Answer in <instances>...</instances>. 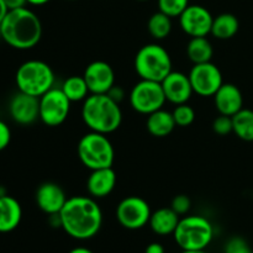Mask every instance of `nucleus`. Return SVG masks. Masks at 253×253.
Wrapping results in <instances>:
<instances>
[{
    "label": "nucleus",
    "mask_w": 253,
    "mask_h": 253,
    "mask_svg": "<svg viewBox=\"0 0 253 253\" xmlns=\"http://www.w3.org/2000/svg\"><path fill=\"white\" fill-rule=\"evenodd\" d=\"M4 1L9 7V10L20 9V7H24L27 4V0H4Z\"/></svg>",
    "instance_id": "nucleus-34"
},
{
    "label": "nucleus",
    "mask_w": 253,
    "mask_h": 253,
    "mask_svg": "<svg viewBox=\"0 0 253 253\" xmlns=\"http://www.w3.org/2000/svg\"><path fill=\"white\" fill-rule=\"evenodd\" d=\"M108 95L110 96L111 99H114L116 103L120 104V101L125 98V91H124V89L120 88L119 85H114L113 88L108 91Z\"/></svg>",
    "instance_id": "nucleus-33"
},
{
    "label": "nucleus",
    "mask_w": 253,
    "mask_h": 253,
    "mask_svg": "<svg viewBox=\"0 0 253 253\" xmlns=\"http://www.w3.org/2000/svg\"><path fill=\"white\" fill-rule=\"evenodd\" d=\"M15 83L21 93L41 98L49 89L53 88L54 73L46 62L31 59L24 62L17 68Z\"/></svg>",
    "instance_id": "nucleus-5"
},
{
    "label": "nucleus",
    "mask_w": 253,
    "mask_h": 253,
    "mask_svg": "<svg viewBox=\"0 0 253 253\" xmlns=\"http://www.w3.org/2000/svg\"><path fill=\"white\" fill-rule=\"evenodd\" d=\"M170 208L177 212L179 216L182 215H185L189 212L190 208H192V202H190L189 197L184 194L175 195L172 200V204H170Z\"/></svg>",
    "instance_id": "nucleus-31"
},
{
    "label": "nucleus",
    "mask_w": 253,
    "mask_h": 253,
    "mask_svg": "<svg viewBox=\"0 0 253 253\" xmlns=\"http://www.w3.org/2000/svg\"><path fill=\"white\" fill-rule=\"evenodd\" d=\"M172 17L163 14L158 10L151 17L147 22V30L151 36L156 40H163L168 37V35L172 31Z\"/></svg>",
    "instance_id": "nucleus-26"
},
{
    "label": "nucleus",
    "mask_w": 253,
    "mask_h": 253,
    "mask_svg": "<svg viewBox=\"0 0 253 253\" xmlns=\"http://www.w3.org/2000/svg\"><path fill=\"white\" fill-rule=\"evenodd\" d=\"M138 1H147V0H138Z\"/></svg>",
    "instance_id": "nucleus-40"
},
{
    "label": "nucleus",
    "mask_w": 253,
    "mask_h": 253,
    "mask_svg": "<svg viewBox=\"0 0 253 253\" xmlns=\"http://www.w3.org/2000/svg\"><path fill=\"white\" fill-rule=\"evenodd\" d=\"M9 11H10L9 7H7V5L5 4L4 0H0V24H1L2 20L5 19V16H6Z\"/></svg>",
    "instance_id": "nucleus-36"
},
{
    "label": "nucleus",
    "mask_w": 253,
    "mask_h": 253,
    "mask_svg": "<svg viewBox=\"0 0 253 253\" xmlns=\"http://www.w3.org/2000/svg\"><path fill=\"white\" fill-rule=\"evenodd\" d=\"M82 119L90 131L109 135L120 127L123 113L108 94H90L83 103Z\"/></svg>",
    "instance_id": "nucleus-3"
},
{
    "label": "nucleus",
    "mask_w": 253,
    "mask_h": 253,
    "mask_svg": "<svg viewBox=\"0 0 253 253\" xmlns=\"http://www.w3.org/2000/svg\"><path fill=\"white\" fill-rule=\"evenodd\" d=\"M71 1H73V0H71Z\"/></svg>",
    "instance_id": "nucleus-41"
},
{
    "label": "nucleus",
    "mask_w": 253,
    "mask_h": 253,
    "mask_svg": "<svg viewBox=\"0 0 253 253\" xmlns=\"http://www.w3.org/2000/svg\"><path fill=\"white\" fill-rule=\"evenodd\" d=\"M189 6V0H158V9L169 17H179Z\"/></svg>",
    "instance_id": "nucleus-28"
},
{
    "label": "nucleus",
    "mask_w": 253,
    "mask_h": 253,
    "mask_svg": "<svg viewBox=\"0 0 253 253\" xmlns=\"http://www.w3.org/2000/svg\"><path fill=\"white\" fill-rule=\"evenodd\" d=\"M145 253H165V247L158 242H152L146 247Z\"/></svg>",
    "instance_id": "nucleus-35"
},
{
    "label": "nucleus",
    "mask_w": 253,
    "mask_h": 253,
    "mask_svg": "<svg viewBox=\"0 0 253 253\" xmlns=\"http://www.w3.org/2000/svg\"><path fill=\"white\" fill-rule=\"evenodd\" d=\"M68 253H94L91 250L86 249V247H76V249L71 250Z\"/></svg>",
    "instance_id": "nucleus-37"
},
{
    "label": "nucleus",
    "mask_w": 253,
    "mask_h": 253,
    "mask_svg": "<svg viewBox=\"0 0 253 253\" xmlns=\"http://www.w3.org/2000/svg\"><path fill=\"white\" fill-rule=\"evenodd\" d=\"M61 89L72 103H76V101H84L89 95H90L88 84H86L83 76L69 77V78H67L66 81L63 82Z\"/></svg>",
    "instance_id": "nucleus-25"
},
{
    "label": "nucleus",
    "mask_w": 253,
    "mask_h": 253,
    "mask_svg": "<svg viewBox=\"0 0 253 253\" xmlns=\"http://www.w3.org/2000/svg\"><path fill=\"white\" fill-rule=\"evenodd\" d=\"M9 113L16 124L31 125L40 119V98L19 91L10 100Z\"/></svg>",
    "instance_id": "nucleus-14"
},
{
    "label": "nucleus",
    "mask_w": 253,
    "mask_h": 253,
    "mask_svg": "<svg viewBox=\"0 0 253 253\" xmlns=\"http://www.w3.org/2000/svg\"><path fill=\"white\" fill-rule=\"evenodd\" d=\"M133 64L138 77L146 81L162 82L172 72V58L167 49L158 43L141 47Z\"/></svg>",
    "instance_id": "nucleus-6"
},
{
    "label": "nucleus",
    "mask_w": 253,
    "mask_h": 253,
    "mask_svg": "<svg viewBox=\"0 0 253 253\" xmlns=\"http://www.w3.org/2000/svg\"><path fill=\"white\" fill-rule=\"evenodd\" d=\"M214 49L207 37H192L188 42L187 56L194 64L211 62Z\"/></svg>",
    "instance_id": "nucleus-23"
},
{
    "label": "nucleus",
    "mask_w": 253,
    "mask_h": 253,
    "mask_svg": "<svg viewBox=\"0 0 253 253\" xmlns=\"http://www.w3.org/2000/svg\"><path fill=\"white\" fill-rule=\"evenodd\" d=\"M225 253H253V249L244 237L234 236L225 245Z\"/></svg>",
    "instance_id": "nucleus-29"
},
{
    "label": "nucleus",
    "mask_w": 253,
    "mask_h": 253,
    "mask_svg": "<svg viewBox=\"0 0 253 253\" xmlns=\"http://www.w3.org/2000/svg\"><path fill=\"white\" fill-rule=\"evenodd\" d=\"M58 220L67 235L77 240H89L100 231L103 212L94 198L78 195L67 199Z\"/></svg>",
    "instance_id": "nucleus-1"
},
{
    "label": "nucleus",
    "mask_w": 253,
    "mask_h": 253,
    "mask_svg": "<svg viewBox=\"0 0 253 253\" xmlns=\"http://www.w3.org/2000/svg\"><path fill=\"white\" fill-rule=\"evenodd\" d=\"M179 220L180 216L172 208H161L151 214L148 225L155 234L167 236L174 234Z\"/></svg>",
    "instance_id": "nucleus-20"
},
{
    "label": "nucleus",
    "mask_w": 253,
    "mask_h": 253,
    "mask_svg": "<svg viewBox=\"0 0 253 253\" xmlns=\"http://www.w3.org/2000/svg\"><path fill=\"white\" fill-rule=\"evenodd\" d=\"M0 37L12 48H34L42 37L41 20L25 6L10 10L0 24Z\"/></svg>",
    "instance_id": "nucleus-2"
},
{
    "label": "nucleus",
    "mask_w": 253,
    "mask_h": 253,
    "mask_svg": "<svg viewBox=\"0 0 253 253\" xmlns=\"http://www.w3.org/2000/svg\"><path fill=\"white\" fill-rule=\"evenodd\" d=\"M152 211L145 199L140 197H127L119 203L116 219L119 224L127 230H138L148 224Z\"/></svg>",
    "instance_id": "nucleus-10"
},
{
    "label": "nucleus",
    "mask_w": 253,
    "mask_h": 253,
    "mask_svg": "<svg viewBox=\"0 0 253 253\" xmlns=\"http://www.w3.org/2000/svg\"><path fill=\"white\" fill-rule=\"evenodd\" d=\"M72 101L61 88H52L40 98V120L49 127L62 125L71 113Z\"/></svg>",
    "instance_id": "nucleus-9"
},
{
    "label": "nucleus",
    "mask_w": 253,
    "mask_h": 253,
    "mask_svg": "<svg viewBox=\"0 0 253 253\" xmlns=\"http://www.w3.org/2000/svg\"><path fill=\"white\" fill-rule=\"evenodd\" d=\"M22 219L20 203L10 195H0V234H7L16 229Z\"/></svg>",
    "instance_id": "nucleus-19"
},
{
    "label": "nucleus",
    "mask_w": 253,
    "mask_h": 253,
    "mask_svg": "<svg viewBox=\"0 0 253 253\" xmlns=\"http://www.w3.org/2000/svg\"><path fill=\"white\" fill-rule=\"evenodd\" d=\"M128 100L131 108L143 115H150L160 110L167 101L161 82L146 81V79H141L133 85Z\"/></svg>",
    "instance_id": "nucleus-8"
},
{
    "label": "nucleus",
    "mask_w": 253,
    "mask_h": 253,
    "mask_svg": "<svg viewBox=\"0 0 253 253\" xmlns=\"http://www.w3.org/2000/svg\"><path fill=\"white\" fill-rule=\"evenodd\" d=\"M48 1H51V0H27V4L35 5V6H40V5L47 4Z\"/></svg>",
    "instance_id": "nucleus-38"
},
{
    "label": "nucleus",
    "mask_w": 253,
    "mask_h": 253,
    "mask_svg": "<svg viewBox=\"0 0 253 253\" xmlns=\"http://www.w3.org/2000/svg\"><path fill=\"white\" fill-rule=\"evenodd\" d=\"M212 130L215 133L220 136H226L229 133L234 132V126H232V116L220 115L212 123Z\"/></svg>",
    "instance_id": "nucleus-30"
},
{
    "label": "nucleus",
    "mask_w": 253,
    "mask_h": 253,
    "mask_svg": "<svg viewBox=\"0 0 253 253\" xmlns=\"http://www.w3.org/2000/svg\"><path fill=\"white\" fill-rule=\"evenodd\" d=\"M83 77L90 94H108L115 85V72L108 62H91L86 66Z\"/></svg>",
    "instance_id": "nucleus-13"
},
{
    "label": "nucleus",
    "mask_w": 253,
    "mask_h": 253,
    "mask_svg": "<svg viewBox=\"0 0 253 253\" xmlns=\"http://www.w3.org/2000/svg\"><path fill=\"white\" fill-rule=\"evenodd\" d=\"M240 22L234 14L224 12L214 17L210 34L217 40H230L239 32Z\"/></svg>",
    "instance_id": "nucleus-22"
},
{
    "label": "nucleus",
    "mask_w": 253,
    "mask_h": 253,
    "mask_svg": "<svg viewBox=\"0 0 253 253\" xmlns=\"http://www.w3.org/2000/svg\"><path fill=\"white\" fill-rule=\"evenodd\" d=\"M234 133L242 141L252 142L253 141V110L241 109L232 116Z\"/></svg>",
    "instance_id": "nucleus-24"
},
{
    "label": "nucleus",
    "mask_w": 253,
    "mask_h": 253,
    "mask_svg": "<svg viewBox=\"0 0 253 253\" xmlns=\"http://www.w3.org/2000/svg\"><path fill=\"white\" fill-rule=\"evenodd\" d=\"M116 185V173L113 167L91 170L86 179V189L94 199H101L110 194Z\"/></svg>",
    "instance_id": "nucleus-18"
},
{
    "label": "nucleus",
    "mask_w": 253,
    "mask_h": 253,
    "mask_svg": "<svg viewBox=\"0 0 253 253\" xmlns=\"http://www.w3.org/2000/svg\"><path fill=\"white\" fill-rule=\"evenodd\" d=\"M10 141H11V131H10V127L7 126L6 123L0 120V152L4 151L9 146Z\"/></svg>",
    "instance_id": "nucleus-32"
},
{
    "label": "nucleus",
    "mask_w": 253,
    "mask_h": 253,
    "mask_svg": "<svg viewBox=\"0 0 253 253\" xmlns=\"http://www.w3.org/2000/svg\"><path fill=\"white\" fill-rule=\"evenodd\" d=\"M175 126L173 114L163 110V108L147 115L146 120L147 131L155 137H166L174 130Z\"/></svg>",
    "instance_id": "nucleus-21"
},
{
    "label": "nucleus",
    "mask_w": 253,
    "mask_h": 253,
    "mask_svg": "<svg viewBox=\"0 0 253 253\" xmlns=\"http://www.w3.org/2000/svg\"><path fill=\"white\" fill-rule=\"evenodd\" d=\"M188 77L193 91L200 96H214L224 84L221 71L211 62L194 64Z\"/></svg>",
    "instance_id": "nucleus-11"
},
{
    "label": "nucleus",
    "mask_w": 253,
    "mask_h": 253,
    "mask_svg": "<svg viewBox=\"0 0 253 253\" xmlns=\"http://www.w3.org/2000/svg\"><path fill=\"white\" fill-rule=\"evenodd\" d=\"M161 85H162L166 100L174 105L188 103L192 94L194 93L189 77L182 72L172 71L161 82Z\"/></svg>",
    "instance_id": "nucleus-15"
},
{
    "label": "nucleus",
    "mask_w": 253,
    "mask_h": 253,
    "mask_svg": "<svg viewBox=\"0 0 253 253\" xmlns=\"http://www.w3.org/2000/svg\"><path fill=\"white\" fill-rule=\"evenodd\" d=\"M173 236L182 251H204L212 241L214 229L207 217L188 215L179 220Z\"/></svg>",
    "instance_id": "nucleus-4"
},
{
    "label": "nucleus",
    "mask_w": 253,
    "mask_h": 253,
    "mask_svg": "<svg viewBox=\"0 0 253 253\" xmlns=\"http://www.w3.org/2000/svg\"><path fill=\"white\" fill-rule=\"evenodd\" d=\"M36 204L44 214H48L51 216L58 215L61 210L63 209L67 199L66 193L62 189L61 185L57 183L46 182L42 183L36 190Z\"/></svg>",
    "instance_id": "nucleus-16"
},
{
    "label": "nucleus",
    "mask_w": 253,
    "mask_h": 253,
    "mask_svg": "<svg viewBox=\"0 0 253 253\" xmlns=\"http://www.w3.org/2000/svg\"><path fill=\"white\" fill-rule=\"evenodd\" d=\"M211 12L202 5H189L179 16L183 32L190 37H207L211 31Z\"/></svg>",
    "instance_id": "nucleus-12"
},
{
    "label": "nucleus",
    "mask_w": 253,
    "mask_h": 253,
    "mask_svg": "<svg viewBox=\"0 0 253 253\" xmlns=\"http://www.w3.org/2000/svg\"><path fill=\"white\" fill-rule=\"evenodd\" d=\"M173 119L175 121V125L179 127H187L190 126L195 120V111L190 105L185 104H180V105H175L174 110L172 111Z\"/></svg>",
    "instance_id": "nucleus-27"
},
{
    "label": "nucleus",
    "mask_w": 253,
    "mask_h": 253,
    "mask_svg": "<svg viewBox=\"0 0 253 253\" xmlns=\"http://www.w3.org/2000/svg\"><path fill=\"white\" fill-rule=\"evenodd\" d=\"M180 253H207V252H205L204 250V251H182Z\"/></svg>",
    "instance_id": "nucleus-39"
},
{
    "label": "nucleus",
    "mask_w": 253,
    "mask_h": 253,
    "mask_svg": "<svg viewBox=\"0 0 253 253\" xmlns=\"http://www.w3.org/2000/svg\"><path fill=\"white\" fill-rule=\"evenodd\" d=\"M214 103L220 115L234 116L244 109V95L239 86L232 83H224L215 93Z\"/></svg>",
    "instance_id": "nucleus-17"
},
{
    "label": "nucleus",
    "mask_w": 253,
    "mask_h": 253,
    "mask_svg": "<svg viewBox=\"0 0 253 253\" xmlns=\"http://www.w3.org/2000/svg\"><path fill=\"white\" fill-rule=\"evenodd\" d=\"M77 152L81 162L88 169L94 170L99 168L113 167L115 151L108 135L94 131L85 133L79 140Z\"/></svg>",
    "instance_id": "nucleus-7"
}]
</instances>
